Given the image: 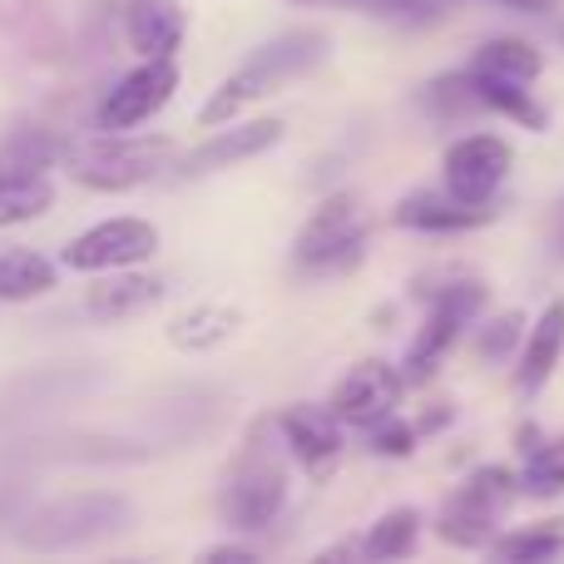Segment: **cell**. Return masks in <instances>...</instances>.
Listing matches in <instances>:
<instances>
[{"label": "cell", "mask_w": 564, "mask_h": 564, "mask_svg": "<svg viewBox=\"0 0 564 564\" xmlns=\"http://www.w3.org/2000/svg\"><path fill=\"white\" fill-rule=\"evenodd\" d=\"M332 40L322 35V30L302 25V30H282L278 40H268V45H258L253 55L243 59V65L234 69V75L224 79V85L208 95V105L198 109V124L218 129L228 124V119H238L248 105H258V99L278 95L288 79H302L307 69H317L322 59H327Z\"/></svg>", "instance_id": "6da1fadb"}, {"label": "cell", "mask_w": 564, "mask_h": 564, "mask_svg": "<svg viewBox=\"0 0 564 564\" xmlns=\"http://www.w3.org/2000/svg\"><path fill=\"white\" fill-rule=\"evenodd\" d=\"M174 144L164 134H129V129H99L95 139H79L65 154L69 178L99 194H124L139 188L169 164Z\"/></svg>", "instance_id": "7a4b0ae2"}, {"label": "cell", "mask_w": 564, "mask_h": 564, "mask_svg": "<svg viewBox=\"0 0 564 564\" xmlns=\"http://www.w3.org/2000/svg\"><path fill=\"white\" fill-rule=\"evenodd\" d=\"M520 496V476H510L506 466H480L476 476H466V486H456V496L441 506L436 535L456 550H486L496 540V525L506 516V506Z\"/></svg>", "instance_id": "3957f363"}, {"label": "cell", "mask_w": 564, "mask_h": 564, "mask_svg": "<svg viewBox=\"0 0 564 564\" xmlns=\"http://www.w3.org/2000/svg\"><path fill=\"white\" fill-rule=\"evenodd\" d=\"M268 426H258L248 436L243 456H238L234 476L224 490V520L234 530H268L278 520V510L288 506V466L263 446Z\"/></svg>", "instance_id": "277c9868"}, {"label": "cell", "mask_w": 564, "mask_h": 564, "mask_svg": "<svg viewBox=\"0 0 564 564\" xmlns=\"http://www.w3.org/2000/svg\"><path fill=\"white\" fill-rule=\"evenodd\" d=\"M361 248H367V224H361L357 194H327L302 224L292 258L307 273H341L361 258Z\"/></svg>", "instance_id": "5b68a950"}, {"label": "cell", "mask_w": 564, "mask_h": 564, "mask_svg": "<svg viewBox=\"0 0 564 564\" xmlns=\"http://www.w3.org/2000/svg\"><path fill=\"white\" fill-rule=\"evenodd\" d=\"M480 312H486V288H480V282H451V288H441L436 297H431L426 322H421L416 337H411L406 371H401V377L406 381H431L436 377L441 357L456 347L460 332H466Z\"/></svg>", "instance_id": "8992f818"}, {"label": "cell", "mask_w": 564, "mask_h": 564, "mask_svg": "<svg viewBox=\"0 0 564 564\" xmlns=\"http://www.w3.org/2000/svg\"><path fill=\"white\" fill-rule=\"evenodd\" d=\"M510 164H516V154H510V144L500 134H466L446 149L441 178H446V194L456 204L480 208L500 194V184L510 178Z\"/></svg>", "instance_id": "52a82bcc"}, {"label": "cell", "mask_w": 564, "mask_h": 564, "mask_svg": "<svg viewBox=\"0 0 564 564\" xmlns=\"http://www.w3.org/2000/svg\"><path fill=\"white\" fill-rule=\"evenodd\" d=\"M154 248H159V228L149 218H105V224H95L65 248V268H75V273L139 268L144 258H154Z\"/></svg>", "instance_id": "ba28073f"}, {"label": "cell", "mask_w": 564, "mask_h": 564, "mask_svg": "<svg viewBox=\"0 0 564 564\" xmlns=\"http://www.w3.org/2000/svg\"><path fill=\"white\" fill-rule=\"evenodd\" d=\"M178 65L174 55H149L139 69H129L105 99H99V129H139L174 99Z\"/></svg>", "instance_id": "9c48e42d"}, {"label": "cell", "mask_w": 564, "mask_h": 564, "mask_svg": "<svg viewBox=\"0 0 564 564\" xmlns=\"http://www.w3.org/2000/svg\"><path fill=\"white\" fill-rule=\"evenodd\" d=\"M129 520V506L119 496H75V500H59L50 506L40 520H30L25 540L30 545H79V540H95L105 530H119Z\"/></svg>", "instance_id": "30bf717a"}, {"label": "cell", "mask_w": 564, "mask_h": 564, "mask_svg": "<svg viewBox=\"0 0 564 564\" xmlns=\"http://www.w3.org/2000/svg\"><path fill=\"white\" fill-rule=\"evenodd\" d=\"M401 391H406V377H401L391 361H381V357L357 361V367L337 381V391H332V416H337L341 426H371V421L397 411Z\"/></svg>", "instance_id": "8fae6325"}, {"label": "cell", "mask_w": 564, "mask_h": 564, "mask_svg": "<svg viewBox=\"0 0 564 564\" xmlns=\"http://www.w3.org/2000/svg\"><path fill=\"white\" fill-rule=\"evenodd\" d=\"M278 436L288 456L317 480L341 460V421L332 416V406H288L278 416Z\"/></svg>", "instance_id": "7c38bea8"}, {"label": "cell", "mask_w": 564, "mask_h": 564, "mask_svg": "<svg viewBox=\"0 0 564 564\" xmlns=\"http://www.w3.org/2000/svg\"><path fill=\"white\" fill-rule=\"evenodd\" d=\"M282 139V119H248V124H234V129H218L208 144H198L194 154L178 164L184 178H204V174H218V169H234L243 159H258L268 154Z\"/></svg>", "instance_id": "4fadbf2b"}, {"label": "cell", "mask_w": 564, "mask_h": 564, "mask_svg": "<svg viewBox=\"0 0 564 564\" xmlns=\"http://www.w3.org/2000/svg\"><path fill=\"white\" fill-rule=\"evenodd\" d=\"M159 297H164V282L159 278L134 273V268H109V273L85 292V307H89V317H99V322H119V317L149 312Z\"/></svg>", "instance_id": "5bb4252c"}, {"label": "cell", "mask_w": 564, "mask_h": 564, "mask_svg": "<svg viewBox=\"0 0 564 564\" xmlns=\"http://www.w3.org/2000/svg\"><path fill=\"white\" fill-rule=\"evenodd\" d=\"M560 351H564V302L555 297L525 332V351H520V367H516V391L535 397L560 367Z\"/></svg>", "instance_id": "9a60e30c"}, {"label": "cell", "mask_w": 564, "mask_h": 564, "mask_svg": "<svg viewBox=\"0 0 564 564\" xmlns=\"http://www.w3.org/2000/svg\"><path fill=\"white\" fill-rule=\"evenodd\" d=\"M124 35L144 59L174 55L178 40H184V10H178V0H129Z\"/></svg>", "instance_id": "2e32d148"}, {"label": "cell", "mask_w": 564, "mask_h": 564, "mask_svg": "<svg viewBox=\"0 0 564 564\" xmlns=\"http://www.w3.org/2000/svg\"><path fill=\"white\" fill-rule=\"evenodd\" d=\"M238 327H243V312H238L234 302H198V307L178 312V317L169 322V341H174L178 351H214V347H224L228 337H238Z\"/></svg>", "instance_id": "e0dca14e"}, {"label": "cell", "mask_w": 564, "mask_h": 564, "mask_svg": "<svg viewBox=\"0 0 564 564\" xmlns=\"http://www.w3.org/2000/svg\"><path fill=\"white\" fill-rule=\"evenodd\" d=\"M397 224L401 228H416V234H470V228L490 224V208L486 204H456V198H431V194H416V198H401L397 204Z\"/></svg>", "instance_id": "ac0fdd59"}, {"label": "cell", "mask_w": 564, "mask_h": 564, "mask_svg": "<svg viewBox=\"0 0 564 564\" xmlns=\"http://www.w3.org/2000/svg\"><path fill=\"white\" fill-rule=\"evenodd\" d=\"M55 204V184L40 169H6L0 174V228H15L40 218Z\"/></svg>", "instance_id": "d6986e66"}, {"label": "cell", "mask_w": 564, "mask_h": 564, "mask_svg": "<svg viewBox=\"0 0 564 564\" xmlns=\"http://www.w3.org/2000/svg\"><path fill=\"white\" fill-rule=\"evenodd\" d=\"M470 69H480V75H500V79H520V85H535V79L545 75V55H540L530 40L500 35V40H486V45L470 55Z\"/></svg>", "instance_id": "ffe728a7"}, {"label": "cell", "mask_w": 564, "mask_h": 564, "mask_svg": "<svg viewBox=\"0 0 564 564\" xmlns=\"http://www.w3.org/2000/svg\"><path fill=\"white\" fill-rule=\"evenodd\" d=\"M476 85H480V99H486L490 115L516 119V124L530 129V134H545L550 129L545 105L530 95V85H520V79H500V75H480V69H476Z\"/></svg>", "instance_id": "44dd1931"}, {"label": "cell", "mask_w": 564, "mask_h": 564, "mask_svg": "<svg viewBox=\"0 0 564 564\" xmlns=\"http://www.w3.org/2000/svg\"><path fill=\"white\" fill-rule=\"evenodd\" d=\"M55 288V263L30 248H6L0 253V302H30Z\"/></svg>", "instance_id": "7402d4cb"}, {"label": "cell", "mask_w": 564, "mask_h": 564, "mask_svg": "<svg viewBox=\"0 0 564 564\" xmlns=\"http://www.w3.org/2000/svg\"><path fill=\"white\" fill-rule=\"evenodd\" d=\"M421 105H426V115H436V119H466V115H480V109H486V99H480L476 69L436 75L426 89H421Z\"/></svg>", "instance_id": "603a6c76"}, {"label": "cell", "mask_w": 564, "mask_h": 564, "mask_svg": "<svg viewBox=\"0 0 564 564\" xmlns=\"http://www.w3.org/2000/svg\"><path fill=\"white\" fill-rule=\"evenodd\" d=\"M416 535H421V516L411 506H397V510H387V516L367 530L361 555H367V560H401V555H411V550H416Z\"/></svg>", "instance_id": "cb8c5ba5"}, {"label": "cell", "mask_w": 564, "mask_h": 564, "mask_svg": "<svg viewBox=\"0 0 564 564\" xmlns=\"http://www.w3.org/2000/svg\"><path fill=\"white\" fill-rule=\"evenodd\" d=\"M500 560H516V564H540V560H555L564 555V520H550V525H530V530H510V535L490 540Z\"/></svg>", "instance_id": "d4e9b609"}, {"label": "cell", "mask_w": 564, "mask_h": 564, "mask_svg": "<svg viewBox=\"0 0 564 564\" xmlns=\"http://www.w3.org/2000/svg\"><path fill=\"white\" fill-rule=\"evenodd\" d=\"M520 490L535 500H550L564 490V436L540 441L535 451H525V470H520Z\"/></svg>", "instance_id": "484cf974"}, {"label": "cell", "mask_w": 564, "mask_h": 564, "mask_svg": "<svg viewBox=\"0 0 564 564\" xmlns=\"http://www.w3.org/2000/svg\"><path fill=\"white\" fill-rule=\"evenodd\" d=\"M297 6H341V10H357V15L397 20V25H416V20L436 15L426 0H297Z\"/></svg>", "instance_id": "4316f807"}, {"label": "cell", "mask_w": 564, "mask_h": 564, "mask_svg": "<svg viewBox=\"0 0 564 564\" xmlns=\"http://www.w3.org/2000/svg\"><path fill=\"white\" fill-rule=\"evenodd\" d=\"M520 337H525V317H520V312H496L490 322H480L476 327V351L480 357H490V361H500V357L516 351Z\"/></svg>", "instance_id": "83f0119b"}, {"label": "cell", "mask_w": 564, "mask_h": 564, "mask_svg": "<svg viewBox=\"0 0 564 564\" xmlns=\"http://www.w3.org/2000/svg\"><path fill=\"white\" fill-rule=\"evenodd\" d=\"M367 431H371V451H377V456H391V460L411 456V451H416V436H421V431L411 426V421H401L397 411L381 416V421H371Z\"/></svg>", "instance_id": "f1b7e54d"}, {"label": "cell", "mask_w": 564, "mask_h": 564, "mask_svg": "<svg viewBox=\"0 0 564 564\" xmlns=\"http://www.w3.org/2000/svg\"><path fill=\"white\" fill-rule=\"evenodd\" d=\"M204 560H258V555L248 545H214Z\"/></svg>", "instance_id": "f546056e"}, {"label": "cell", "mask_w": 564, "mask_h": 564, "mask_svg": "<svg viewBox=\"0 0 564 564\" xmlns=\"http://www.w3.org/2000/svg\"><path fill=\"white\" fill-rule=\"evenodd\" d=\"M451 416H456V411H451V406H441V411H431V416H421V426H416V431H441Z\"/></svg>", "instance_id": "4dcf8cb0"}, {"label": "cell", "mask_w": 564, "mask_h": 564, "mask_svg": "<svg viewBox=\"0 0 564 564\" xmlns=\"http://www.w3.org/2000/svg\"><path fill=\"white\" fill-rule=\"evenodd\" d=\"M560 40H564V25H560Z\"/></svg>", "instance_id": "1f68e13d"}, {"label": "cell", "mask_w": 564, "mask_h": 564, "mask_svg": "<svg viewBox=\"0 0 564 564\" xmlns=\"http://www.w3.org/2000/svg\"><path fill=\"white\" fill-rule=\"evenodd\" d=\"M560 248H564V238H560Z\"/></svg>", "instance_id": "d6a6232c"}]
</instances>
